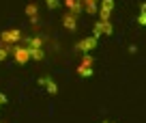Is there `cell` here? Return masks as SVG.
Masks as SVG:
<instances>
[{
    "label": "cell",
    "instance_id": "9a60e30c",
    "mask_svg": "<svg viewBox=\"0 0 146 123\" xmlns=\"http://www.w3.org/2000/svg\"><path fill=\"white\" fill-rule=\"evenodd\" d=\"M137 24H142V26H146V15H144V13H140V15H137Z\"/></svg>",
    "mask_w": 146,
    "mask_h": 123
},
{
    "label": "cell",
    "instance_id": "7a4b0ae2",
    "mask_svg": "<svg viewBox=\"0 0 146 123\" xmlns=\"http://www.w3.org/2000/svg\"><path fill=\"white\" fill-rule=\"evenodd\" d=\"M13 56H15V60H17L19 65H26L28 60L32 58V52H30L28 46H17V48H13Z\"/></svg>",
    "mask_w": 146,
    "mask_h": 123
},
{
    "label": "cell",
    "instance_id": "7c38bea8",
    "mask_svg": "<svg viewBox=\"0 0 146 123\" xmlns=\"http://www.w3.org/2000/svg\"><path fill=\"white\" fill-rule=\"evenodd\" d=\"M26 13H28V17H30L32 22H35V19H36V7L32 5V2H30V5H28V7H26Z\"/></svg>",
    "mask_w": 146,
    "mask_h": 123
},
{
    "label": "cell",
    "instance_id": "ac0fdd59",
    "mask_svg": "<svg viewBox=\"0 0 146 123\" xmlns=\"http://www.w3.org/2000/svg\"><path fill=\"white\" fill-rule=\"evenodd\" d=\"M103 123H112V121H103Z\"/></svg>",
    "mask_w": 146,
    "mask_h": 123
},
{
    "label": "cell",
    "instance_id": "2e32d148",
    "mask_svg": "<svg viewBox=\"0 0 146 123\" xmlns=\"http://www.w3.org/2000/svg\"><path fill=\"white\" fill-rule=\"evenodd\" d=\"M2 104H7V97H5V93H0V106Z\"/></svg>",
    "mask_w": 146,
    "mask_h": 123
},
{
    "label": "cell",
    "instance_id": "8fae6325",
    "mask_svg": "<svg viewBox=\"0 0 146 123\" xmlns=\"http://www.w3.org/2000/svg\"><path fill=\"white\" fill-rule=\"evenodd\" d=\"M84 2V9L88 11V13H95L97 11V2H99V0H82Z\"/></svg>",
    "mask_w": 146,
    "mask_h": 123
},
{
    "label": "cell",
    "instance_id": "30bf717a",
    "mask_svg": "<svg viewBox=\"0 0 146 123\" xmlns=\"http://www.w3.org/2000/svg\"><path fill=\"white\" fill-rule=\"evenodd\" d=\"M64 5L69 7V11H71V13L78 15V13H80V7H82V0H64Z\"/></svg>",
    "mask_w": 146,
    "mask_h": 123
},
{
    "label": "cell",
    "instance_id": "5b68a950",
    "mask_svg": "<svg viewBox=\"0 0 146 123\" xmlns=\"http://www.w3.org/2000/svg\"><path fill=\"white\" fill-rule=\"evenodd\" d=\"M99 35H112V22L108 19H99L95 24V35L92 37H99Z\"/></svg>",
    "mask_w": 146,
    "mask_h": 123
},
{
    "label": "cell",
    "instance_id": "9c48e42d",
    "mask_svg": "<svg viewBox=\"0 0 146 123\" xmlns=\"http://www.w3.org/2000/svg\"><path fill=\"white\" fill-rule=\"evenodd\" d=\"M26 46L30 48V50H41L43 39H41V37H30V39H26Z\"/></svg>",
    "mask_w": 146,
    "mask_h": 123
},
{
    "label": "cell",
    "instance_id": "e0dca14e",
    "mask_svg": "<svg viewBox=\"0 0 146 123\" xmlns=\"http://www.w3.org/2000/svg\"><path fill=\"white\" fill-rule=\"evenodd\" d=\"M142 13L146 15V2H144V5H142Z\"/></svg>",
    "mask_w": 146,
    "mask_h": 123
},
{
    "label": "cell",
    "instance_id": "ba28073f",
    "mask_svg": "<svg viewBox=\"0 0 146 123\" xmlns=\"http://www.w3.org/2000/svg\"><path fill=\"white\" fill-rule=\"evenodd\" d=\"M39 82H41V84H43V87H45V89H47V91H50V93H58V84H56V82L52 80V78L43 76V78H41V80H39Z\"/></svg>",
    "mask_w": 146,
    "mask_h": 123
},
{
    "label": "cell",
    "instance_id": "52a82bcc",
    "mask_svg": "<svg viewBox=\"0 0 146 123\" xmlns=\"http://www.w3.org/2000/svg\"><path fill=\"white\" fill-rule=\"evenodd\" d=\"M62 24H64V28H67V30H75V28H78V15L71 13V11H67V13H64V17H62Z\"/></svg>",
    "mask_w": 146,
    "mask_h": 123
},
{
    "label": "cell",
    "instance_id": "6da1fadb",
    "mask_svg": "<svg viewBox=\"0 0 146 123\" xmlns=\"http://www.w3.org/2000/svg\"><path fill=\"white\" fill-rule=\"evenodd\" d=\"M19 39H22V30H19V28H7V30H2V35H0V43H2V46L17 43Z\"/></svg>",
    "mask_w": 146,
    "mask_h": 123
},
{
    "label": "cell",
    "instance_id": "8992f818",
    "mask_svg": "<svg viewBox=\"0 0 146 123\" xmlns=\"http://www.w3.org/2000/svg\"><path fill=\"white\" fill-rule=\"evenodd\" d=\"M114 11V0H101V7H99V13H101V19H108L110 22V15Z\"/></svg>",
    "mask_w": 146,
    "mask_h": 123
},
{
    "label": "cell",
    "instance_id": "3957f363",
    "mask_svg": "<svg viewBox=\"0 0 146 123\" xmlns=\"http://www.w3.org/2000/svg\"><path fill=\"white\" fill-rule=\"evenodd\" d=\"M92 56L90 54H84V58H82V63L78 65V73L82 78H88V76H92Z\"/></svg>",
    "mask_w": 146,
    "mask_h": 123
},
{
    "label": "cell",
    "instance_id": "277c9868",
    "mask_svg": "<svg viewBox=\"0 0 146 123\" xmlns=\"http://www.w3.org/2000/svg\"><path fill=\"white\" fill-rule=\"evenodd\" d=\"M97 48V37H86V39H82L75 46V50H80V52H84V54H88L90 50H95Z\"/></svg>",
    "mask_w": 146,
    "mask_h": 123
},
{
    "label": "cell",
    "instance_id": "4fadbf2b",
    "mask_svg": "<svg viewBox=\"0 0 146 123\" xmlns=\"http://www.w3.org/2000/svg\"><path fill=\"white\" fill-rule=\"evenodd\" d=\"M7 56H9V48L0 46V60H7Z\"/></svg>",
    "mask_w": 146,
    "mask_h": 123
},
{
    "label": "cell",
    "instance_id": "5bb4252c",
    "mask_svg": "<svg viewBox=\"0 0 146 123\" xmlns=\"http://www.w3.org/2000/svg\"><path fill=\"white\" fill-rule=\"evenodd\" d=\"M45 5L50 7V9H56V7H58V0H45Z\"/></svg>",
    "mask_w": 146,
    "mask_h": 123
}]
</instances>
